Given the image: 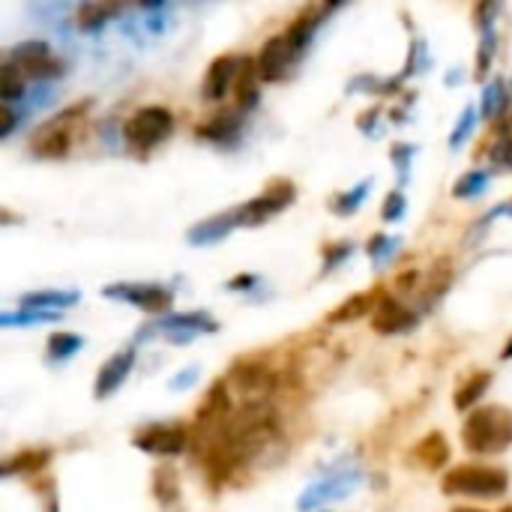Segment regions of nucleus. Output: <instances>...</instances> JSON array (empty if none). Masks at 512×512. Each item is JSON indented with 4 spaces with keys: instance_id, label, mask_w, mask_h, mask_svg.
Instances as JSON below:
<instances>
[{
    "instance_id": "bb28decb",
    "label": "nucleus",
    "mask_w": 512,
    "mask_h": 512,
    "mask_svg": "<svg viewBox=\"0 0 512 512\" xmlns=\"http://www.w3.org/2000/svg\"><path fill=\"white\" fill-rule=\"evenodd\" d=\"M369 189H372V177H366L363 183H357L354 189H348L345 195H339V198L333 201V207H336L342 216H351V213H354V210L369 198Z\"/></svg>"
},
{
    "instance_id": "20e7f679",
    "label": "nucleus",
    "mask_w": 512,
    "mask_h": 512,
    "mask_svg": "<svg viewBox=\"0 0 512 512\" xmlns=\"http://www.w3.org/2000/svg\"><path fill=\"white\" fill-rule=\"evenodd\" d=\"M294 198H297V192H294L291 180H273L258 198H252L249 204H243L237 210V219H240V225H261V222L273 219L276 213H282Z\"/></svg>"
},
{
    "instance_id": "f3484780",
    "label": "nucleus",
    "mask_w": 512,
    "mask_h": 512,
    "mask_svg": "<svg viewBox=\"0 0 512 512\" xmlns=\"http://www.w3.org/2000/svg\"><path fill=\"white\" fill-rule=\"evenodd\" d=\"M414 459L426 468V471H438L450 462V444L441 432L426 435L417 447H414Z\"/></svg>"
},
{
    "instance_id": "7ed1b4c3",
    "label": "nucleus",
    "mask_w": 512,
    "mask_h": 512,
    "mask_svg": "<svg viewBox=\"0 0 512 512\" xmlns=\"http://www.w3.org/2000/svg\"><path fill=\"white\" fill-rule=\"evenodd\" d=\"M171 132H174V117L162 105H150V108L135 111L123 126V138L138 150H150V147L162 144Z\"/></svg>"
},
{
    "instance_id": "ea45409f",
    "label": "nucleus",
    "mask_w": 512,
    "mask_h": 512,
    "mask_svg": "<svg viewBox=\"0 0 512 512\" xmlns=\"http://www.w3.org/2000/svg\"><path fill=\"white\" fill-rule=\"evenodd\" d=\"M249 285H258V276H237L228 282L231 291H249Z\"/></svg>"
},
{
    "instance_id": "37998d69",
    "label": "nucleus",
    "mask_w": 512,
    "mask_h": 512,
    "mask_svg": "<svg viewBox=\"0 0 512 512\" xmlns=\"http://www.w3.org/2000/svg\"><path fill=\"white\" fill-rule=\"evenodd\" d=\"M507 213H510V216H512V201H510V204H507Z\"/></svg>"
},
{
    "instance_id": "6e6552de",
    "label": "nucleus",
    "mask_w": 512,
    "mask_h": 512,
    "mask_svg": "<svg viewBox=\"0 0 512 512\" xmlns=\"http://www.w3.org/2000/svg\"><path fill=\"white\" fill-rule=\"evenodd\" d=\"M132 447L150 456H177L189 447V435L180 426H147L132 438Z\"/></svg>"
},
{
    "instance_id": "e433bc0d",
    "label": "nucleus",
    "mask_w": 512,
    "mask_h": 512,
    "mask_svg": "<svg viewBox=\"0 0 512 512\" xmlns=\"http://www.w3.org/2000/svg\"><path fill=\"white\" fill-rule=\"evenodd\" d=\"M492 165H504L512 168V138H504L492 147Z\"/></svg>"
},
{
    "instance_id": "f704fd0d",
    "label": "nucleus",
    "mask_w": 512,
    "mask_h": 512,
    "mask_svg": "<svg viewBox=\"0 0 512 512\" xmlns=\"http://www.w3.org/2000/svg\"><path fill=\"white\" fill-rule=\"evenodd\" d=\"M351 252H354V246H351V243L330 246V249L324 252V273H327V270H333V267H339L345 258H351Z\"/></svg>"
},
{
    "instance_id": "ddd939ff",
    "label": "nucleus",
    "mask_w": 512,
    "mask_h": 512,
    "mask_svg": "<svg viewBox=\"0 0 512 512\" xmlns=\"http://www.w3.org/2000/svg\"><path fill=\"white\" fill-rule=\"evenodd\" d=\"M240 63H243V57H234V54L216 57V60L210 63V69H207V75H204V87H201V93H204L207 102H216V99H222V96L228 93V84L237 81Z\"/></svg>"
},
{
    "instance_id": "c85d7f7f",
    "label": "nucleus",
    "mask_w": 512,
    "mask_h": 512,
    "mask_svg": "<svg viewBox=\"0 0 512 512\" xmlns=\"http://www.w3.org/2000/svg\"><path fill=\"white\" fill-rule=\"evenodd\" d=\"M48 459H51V453H45V450H39V453H18L15 459H9L3 465V477H9L15 471H39Z\"/></svg>"
},
{
    "instance_id": "aec40b11",
    "label": "nucleus",
    "mask_w": 512,
    "mask_h": 512,
    "mask_svg": "<svg viewBox=\"0 0 512 512\" xmlns=\"http://www.w3.org/2000/svg\"><path fill=\"white\" fill-rule=\"evenodd\" d=\"M78 291H39V294H24L21 306L24 309H36V312H48V309H66L78 303Z\"/></svg>"
},
{
    "instance_id": "a211bd4d",
    "label": "nucleus",
    "mask_w": 512,
    "mask_h": 512,
    "mask_svg": "<svg viewBox=\"0 0 512 512\" xmlns=\"http://www.w3.org/2000/svg\"><path fill=\"white\" fill-rule=\"evenodd\" d=\"M258 63H252L249 57H243L240 63V72H237V81H234V93H237V105L240 111H249L258 105Z\"/></svg>"
},
{
    "instance_id": "f8f14e48",
    "label": "nucleus",
    "mask_w": 512,
    "mask_h": 512,
    "mask_svg": "<svg viewBox=\"0 0 512 512\" xmlns=\"http://www.w3.org/2000/svg\"><path fill=\"white\" fill-rule=\"evenodd\" d=\"M132 366H135V351H132V348L117 351V354H114V357L99 369V375H96V387H93V396H96V399H108L111 393H117V390L123 387V381L129 378Z\"/></svg>"
},
{
    "instance_id": "9b49d317",
    "label": "nucleus",
    "mask_w": 512,
    "mask_h": 512,
    "mask_svg": "<svg viewBox=\"0 0 512 512\" xmlns=\"http://www.w3.org/2000/svg\"><path fill=\"white\" fill-rule=\"evenodd\" d=\"M372 327L381 336L408 333V330L417 327V315L408 306H402L396 297H381L378 300V309H375V318H372Z\"/></svg>"
},
{
    "instance_id": "79ce46f5",
    "label": "nucleus",
    "mask_w": 512,
    "mask_h": 512,
    "mask_svg": "<svg viewBox=\"0 0 512 512\" xmlns=\"http://www.w3.org/2000/svg\"><path fill=\"white\" fill-rule=\"evenodd\" d=\"M453 512H483V510H474V507H456Z\"/></svg>"
},
{
    "instance_id": "a878e982",
    "label": "nucleus",
    "mask_w": 512,
    "mask_h": 512,
    "mask_svg": "<svg viewBox=\"0 0 512 512\" xmlns=\"http://www.w3.org/2000/svg\"><path fill=\"white\" fill-rule=\"evenodd\" d=\"M483 39H480V51H477V78H483L492 66V57H495V45H498V33H495V24H483L480 27Z\"/></svg>"
},
{
    "instance_id": "dca6fc26",
    "label": "nucleus",
    "mask_w": 512,
    "mask_h": 512,
    "mask_svg": "<svg viewBox=\"0 0 512 512\" xmlns=\"http://www.w3.org/2000/svg\"><path fill=\"white\" fill-rule=\"evenodd\" d=\"M240 129H243V111H222V114L210 117L198 129V135L213 141V144H228L240 135Z\"/></svg>"
},
{
    "instance_id": "b1692460",
    "label": "nucleus",
    "mask_w": 512,
    "mask_h": 512,
    "mask_svg": "<svg viewBox=\"0 0 512 512\" xmlns=\"http://www.w3.org/2000/svg\"><path fill=\"white\" fill-rule=\"evenodd\" d=\"M81 345H84V339L81 336H75V333H54L51 339H48V357L51 360H69L72 354H78L81 351Z\"/></svg>"
},
{
    "instance_id": "393cba45",
    "label": "nucleus",
    "mask_w": 512,
    "mask_h": 512,
    "mask_svg": "<svg viewBox=\"0 0 512 512\" xmlns=\"http://www.w3.org/2000/svg\"><path fill=\"white\" fill-rule=\"evenodd\" d=\"M153 477H156V480H153V495L162 501V507H168V504H177V498H180L177 474H174V471H165V468H159Z\"/></svg>"
},
{
    "instance_id": "7c9ffc66",
    "label": "nucleus",
    "mask_w": 512,
    "mask_h": 512,
    "mask_svg": "<svg viewBox=\"0 0 512 512\" xmlns=\"http://www.w3.org/2000/svg\"><path fill=\"white\" fill-rule=\"evenodd\" d=\"M504 102H507V87H504V81H492V84L486 87V93H483L480 114H483V117H495V114L504 108Z\"/></svg>"
},
{
    "instance_id": "473e14b6",
    "label": "nucleus",
    "mask_w": 512,
    "mask_h": 512,
    "mask_svg": "<svg viewBox=\"0 0 512 512\" xmlns=\"http://www.w3.org/2000/svg\"><path fill=\"white\" fill-rule=\"evenodd\" d=\"M474 126H477V108H474V105H468V108L462 111V117H459V123H456L453 135H450V147H453V150H459V147L468 141V135L474 132Z\"/></svg>"
},
{
    "instance_id": "c756f323",
    "label": "nucleus",
    "mask_w": 512,
    "mask_h": 512,
    "mask_svg": "<svg viewBox=\"0 0 512 512\" xmlns=\"http://www.w3.org/2000/svg\"><path fill=\"white\" fill-rule=\"evenodd\" d=\"M60 312H36V309H27V312H6L0 318L3 327H27V324H42V321H57Z\"/></svg>"
},
{
    "instance_id": "f257e3e1",
    "label": "nucleus",
    "mask_w": 512,
    "mask_h": 512,
    "mask_svg": "<svg viewBox=\"0 0 512 512\" xmlns=\"http://www.w3.org/2000/svg\"><path fill=\"white\" fill-rule=\"evenodd\" d=\"M462 444L474 456H495L512 447V411L501 405H480L462 429Z\"/></svg>"
},
{
    "instance_id": "72a5a7b5",
    "label": "nucleus",
    "mask_w": 512,
    "mask_h": 512,
    "mask_svg": "<svg viewBox=\"0 0 512 512\" xmlns=\"http://www.w3.org/2000/svg\"><path fill=\"white\" fill-rule=\"evenodd\" d=\"M405 210H408V201H405V195L396 189V192H390V198L384 201L381 216H384V222H399V219L405 216Z\"/></svg>"
},
{
    "instance_id": "39448f33",
    "label": "nucleus",
    "mask_w": 512,
    "mask_h": 512,
    "mask_svg": "<svg viewBox=\"0 0 512 512\" xmlns=\"http://www.w3.org/2000/svg\"><path fill=\"white\" fill-rule=\"evenodd\" d=\"M78 114H81V108H69V111L57 114L54 120H48L45 126H39V132L30 138V150L42 159L66 156V150L72 144V123Z\"/></svg>"
},
{
    "instance_id": "2f4dec72",
    "label": "nucleus",
    "mask_w": 512,
    "mask_h": 512,
    "mask_svg": "<svg viewBox=\"0 0 512 512\" xmlns=\"http://www.w3.org/2000/svg\"><path fill=\"white\" fill-rule=\"evenodd\" d=\"M399 249V237H372L369 240V246H366V252H369V258L375 261V267H381V264H387L390 258H393V252Z\"/></svg>"
},
{
    "instance_id": "58836bf2",
    "label": "nucleus",
    "mask_w": 512,
    "mask_h": 512,
    "mask_svg": "<svg viewBox=\"0 0 512 512\" xmlns=\"http://www.w3.org/2000/svg\"><path fill=\"white\" fill-rule=\"evenodd\" d=\"M0 138H9L12 135V129H15V123H18V114L12 111V105H3V111H0Z\"/></svg>"
},
{
    "instance_id": "2eb2a0df",
    "label": "nucleus",
    "mask_w": 512,
    "mask_h": 512,
    "mask_svg": "<svg viewBox=\"0 0 512 512\" xmlns=\"http://www.w3.org/2000/svg\"><path fill=\"white\" fill-rule=\"evenodd\" d=\"M237 225H240L237 210H234V213H222V216H210V219H204L201 225H195V228L189 231V243H195V246L219 243V240H225Z\"/></svg>"
},
{
    "instance_id": "4468645a",
    "label": "nucleus",
    "mask_w": 512,
    "mask_h": 512,
    "mask_svg": "<svg viewBox=\"0 0 512 512\" xmlns=\"http://www.w3.org/2000/svg\"><path fill=\"white\" fill-rule=\"evenodd\" d=\"M159 330L171 333L174 342H189L198 333H213L216 321L207 318V312H186V315H168L159 321Z\"/></svg>"
},
{
    "instance_id": "4be33fe9",
    "label": "nucleus",
    "mask_w": 512,
    "mask_h": 512,
    "mask_svg": "<svg viewBox=\"0 0 512 512\" xmlns=\"http://www.w3.org/2000/svg\"><path fill=\"white\" fill-rule=\"evenodd\" d=\"M0 96L3 105H15L18 99H24V75L12 63H3L0 69Z\"/></svg>"
},
{
    "instance_id": "f03ea898",
    "label": "nucleus",
    "mask_w": 512,
    "mask_h": 512,
    "mask_svg": "<svg viewBox=\"0 0 512 512\" xmlns=\"http://www.w3.org/2000/svg\"><path fill=\"white\" fill-rule=\"evenodd\" d=\"M444 495H468V498H501L510 489V477L501 468L486 465H459L453 468L444 483Z\"/></svg>"
},
{
    "instance_id": "5701e85b",
    "label": "nucleus",
    "mask_w": 512,
    "mask_h": 512,
    "mask_svg": "<svg viewBox=\"0 0 512 512\" xmlns=\"http://www.w3.org/2000/svg\"><path fill=\"white\" fill-rule=\"evenodd\" d=\"M117 6H102V3H84L78 9V27L81 30H99L111 15H117Z\"/></svg>"
},
{
    "instance_id": "1a4fd4ad",
    "label": "nucleus",
    "mask_w": 512,
    "mask_h": 512,
    "mask_svg": "<svg viewBox=\"0 0 512 512\" xmlns=\"http://www.w3.org/2000/svg\"><path fill=\"white\" fill-rule=\"evenodd\" d=\"M357 486H360V474L357 471H339V474H333V477L318 480L315 486H309L303 492V498H300V510L309 512L315 510V507H321V504H327V501H342Z\"/></svg>"
},
{
    "instance_id": "412c9836",
    "label": "nucleus",
    "mask_w": 512,
    "mask_h": 512,
    "mask_svg": "<svg viewBox=\"0 0 512 512\" xmlns=\"http://www.w3.org/2000/svg\"><path fill=\"white\" fill-rule=\"evenodd\" d=\"M372 303H375V294H354V297H351V300H345L339 309H333L330 324H348V321H357L360 315L372 312Z\"/></svg>"
},
{
    "instance_id": "a19ab883",
    "label": "nucleus",
    "mask_w": 512,
    "mask_h": 512,
    "mask_svg": "<svg viewBox=\"0 0 512 512\" xmlns=\"http://www.w3.org/2000/svg\"><path fill=\"white\" fill-rule=\"evenodd\" d=\"M504 360H512V339H510V345L504 348Z\"/></svg>"
},
{
    "instance_id": "9d476101",
    "label": "nucleus",
    "mask_w": 512,
    "mask_h": 512,
    "mask_svg": "<svg viewBox=\"0 0 512 512\" xmlns=\"http://www.w3.org/2000/svg\"><path fill=\"white\" fill-rule=\"evenodd\" d=\"M297 57L300 54L294 51L288 33H279V36L267 39L264 48H261V54H258V75H261V81H282L285 72H288V66Z\"/></svg>"
},
{
    "instance_id": "cd10ccee",
    "label": "nucleus",
    "mask_w": 512,
    "mask_h": 512,
    "mask_svg": "<svg viewBox=\"0 0 512 512\" xmlns=\"http://www.w3.org/2000/svg\"><path fill=\"white\" fill-rule=\"evenodd\" d=\"M486 186H489V171H471L453 186V195L456 198H477L486 192Z\"/></svg>"
},
{
    "instance_id": "0eeeda50",
    "label": "nucleus",
    "mask_w": 512,
    "mask_h": 512,
    "mask_svg": "<svg viewBox=\"0 0 512 512\" xmlns=\"http://www.w3.org/2000/svg\"><path fill=\"white\" fill-rule=\"evenodd\" d=\"M102 294L108 300H123V303H132L150 315H159V312H168L171 303H174V291L165 288V285H108L102 288Z\"/></svg>"
},
{
    "instance_id": "c03bdc74",
    "label": "nucleus",
    "mask_w": 512,
    "mask_h": 512,
    "mask_svg": "<svg viewBox=\"0 0 512 512\" xmlns=\"http://www.w3.org/2000/svg\"><path fill=\"white\" fill-rule=\"evenodd\" d=\"M504 512H512V507H507V510H504Z\"/></svg>"
},
{
    "instance_id": "423d86ee",
    "label": "nucleus",
    "mask_w": 512,
    "mask_h": 512,
    "mask_svg": "<svg viewBox=\"0 0 512 512\" xmlns=\"http://www.w3.org/2000/svg\"><path fill=\"white\" fill-rule=\"evenodd\" d=\"M6 63H12L21 75H30L36 81L63 75V63L51 57V48L45 42H21V45H15L9 51Z\"/></svg>"
},
{
    "instance_id": "4c0bfd02",
    "label": "nucleus",
    "mask_w": 512,
    "mask_h": 512,
    "mask_svg": "<svg viewBox=\"0 0 512 512\" xmlns=\"http://www.w3.org/2000/svg\"><path fill=\"white\" fill-rule=\"evenodd\" d=\"M198 375H201V369H198V366L183 369L180 375H174V378H171V390H186L189 384H195V381H198Z\"/></svg>"
},
{
    "instance_id": "6ab92c4d",
    "label": "nucleus",
    "mask_w": 512,
    "mask_h": 512,
    "mask_svg": "<svg viewBox=\"0 0 512 512\" xmlns=\"http://www.w3.org/2000/svg\"><path fill=\"white\" fill-rule=\"evenodd\" d=\"M489 384H492V372H474L465 384H459V390H456V408L459 411H471V408H477L480 405V399L486 396V390H489Z\"/></svg>"
},
{
    "instance_id": "c9c22d12",
    "label": "nucleus",
    "mask_w": 512,
    "mask_h": 512,
    "mask_svg": "<svg viewBox=\"0 0 512 512\" xmlns=\"http://www.w3.org/2000/svg\"><path fill=\"white\" fill-rule=\"evenodd\" d=\"M411 156H414V147H408V144H396V147H393V162H396L402 180H405L408 171H411Z\"/></svg>"
}]
</instances>
